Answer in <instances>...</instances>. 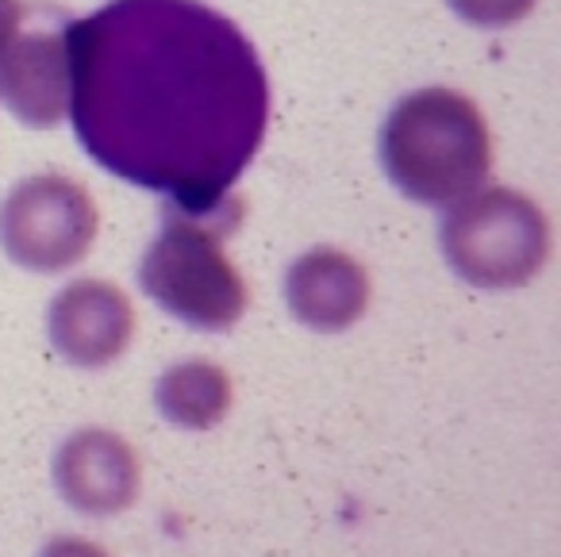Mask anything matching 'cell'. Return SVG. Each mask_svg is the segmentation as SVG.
<instances>
[{"instance_id":"11","label":"cell","mask_w":561,"mask_h":557,"mask_svg":"<svg viewBox=\"0 0 561 557\" xmlns=\"http://www.w3.org/2000/svg\"><path fill=\"white\" fill-rule=\"evenodd\" d=\"M446 4H450L454 16L466 20V24L496 32V27H512V24H519V20H527L538 0H446Z\"/></svg>"},{"instance_id":"1","label":"cell","mask_w":561,"mask_h":557,"mask_svg":"<svg viewBox=\"0 0 561 557\" xmlns=\"http://www.w3.org/2000/svg\"><path fill=\"white\" fill-rule=\"evenodd\" d=\"M62 35L85 155L165 208H219L270 127V78L239 24L201 0H112Z\"/></svg>"},{"instance_id":"5","label":"cell","mask_w":561,"mask_h":557,"mask_svg":"<svg viewBox=\"0 0 561 557\" xmlns=\"http://www.w3.org/2000/svg\"><path fill=\"white\" fill-rule=\"evenodd\" d=\"M101 208L62 173L27 178L0 201V250L27 273H66L93 250Z\"/></svg>"},{"instance_id":"13","label":"cell","mask_w":561,"mask_h":557,"mask_svg":"<svg viewBox=\"0 0 561 557\" xmlns=\"http://www.w3.org/2000/svg\"><path fill=\"white\" fill-rule=\"evenodd\" d=\"M24 20H27L24 0H0V50L16 39L20 27H24Z\"/></svg>"},{"instance_id":"9","label":"cell","mask_w":561,"mask_h":557,"mask_svg":"<svg viewBox=\"0 0 561 557\" xmlns=\"http://www.w3.org/2000/svg\"><path fill=\"white\" fill-rule=\"evenodd\" d=\"M369 273L339 247H316L285 273V304L293 319L316 334H343L369 311Z\"/></svg>"},{"instance_id":"8","label":"cell","mask_w":561,"mask_h":557,"mask_svg":"<svg viewBox=\"0 0 561 557\" xmlns=\"http://www.w3.org/2000/svg\"><path fill=\"white\" fill-rule=\"evenodd\" d=\"M0 104L27 127L50 132L70 112L66 35L50 27L24 32L0 50Z\"/></svg>"},{"instance_id":"6","label":"cell","mask_w":561,"mask_h":557,"mask_svg":"<svg viewBox=\"0 0 561 557\" xmlns=\"http://www.w3.org/2000/svg\"><path fill=\"white\" fill-rule=\"evenodd\" d=\"M135 327H139V316H135L131 296L101 277L70 281L47 311L50 346L62 362L78 370H104L119 362L135 342Z\"/></svg>"},{"instance_id":"7","label":"cell","mask_w":561,"mask_h":557,"mask_svg":"<svg viewBox=\"0 0 561 557\" xmlns=\"http://www.w3.org/2000/svg\"><path fill=\"white\" fill-rule=\"evenodd\" d=\"M55 485L81 515H119L139 500L142 465L124 434L108 427H81L58 446Z\"/></svg>"},{"instance_id":"2","label":"cell","mask_w":561,"mask_h":557,"mask_svg":"<svg viewBox=\"0 0 561 557\" xmlns=\"http://www.w3.org/2000/svg\"><path fill=\"white\" fill-rule=\"evenodd\" d=\"M381 166L415 204L446 208L484 185L492 135L473 96L458 89H415L400 96L381 127Z\"/></svg>"},{"instance_id":"12","label":"cell","mask_w":561,"mask_h":557,"mask_svg":"<svg viewBox=\"0 0 561 557\" xmlns=\"http://www.w3.org/2000/svg\"><path fill=\"white\" fill-rule=\"evenodd\" d=\"M39 557H108V549H101L89 538H73V534H62V538H50L47 546L39 549Z\"/></svg>"},{"instance_id":"4","label":"cell","mask_w":561,"mask_h":557,"mask_svg":"<svg viewBox=\"0 0 561 557\" xmlns=\"http://www.w3.org/2000/svg\"><path fill=\"white\" fill-rule=\"evenodd\" d=\"M446 208L438 247L473 288H523L550 262V219L530 196L481 185Z\"/></svg>"},{"instance_id":"10","label":"cell","mask_w":561,"mask_h":557,"mask_svg":"<svg viewBox=\"0 0 561 557\" xmlns=\"http://www.w3.org/2000/svg\"><path fill=\"white\" fill-rule=\"evenodd\" d=\"M234 403L231 373L208 357L178 362L154 380V408L165 423L181 431H211Z\"/></svg>"},{"instance_id":"3","label":"cell","mask_w":561,"mask_h":557,"mask_svg":"<svg viewBox=\"0 0 561 557\" xmlns=\"http://www.w3.org/2000/svg\"><path fill=\"white\" fill-rule=\"evenodd\" d=\"M242 212L239 196H227L211 212L165 208L162 231L139 262L142 293L193 331H231L250 308L247 281L224 250Z\"/></svg>"}]
</instances>
